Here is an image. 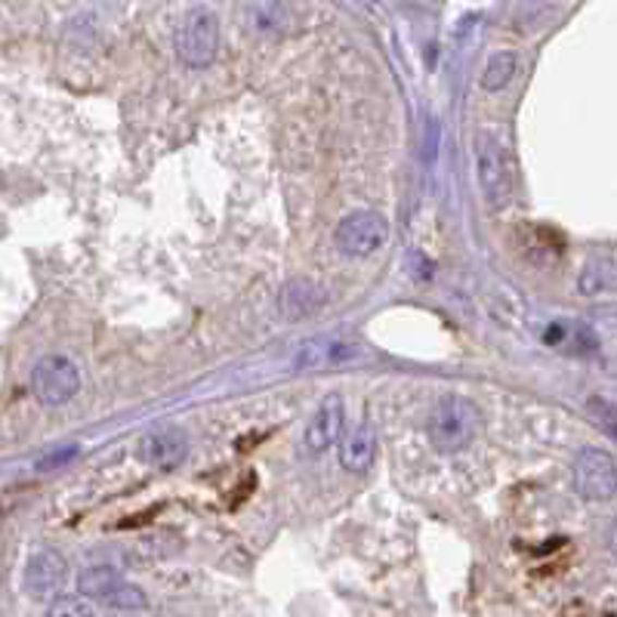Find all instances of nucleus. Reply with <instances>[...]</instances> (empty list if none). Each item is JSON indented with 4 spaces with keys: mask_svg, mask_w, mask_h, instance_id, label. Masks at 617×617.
I'll return each mask as SVG.
<instances>
[{
    "mask_svg": "<svg viewBox=\"0 0 617 617\" xmlns=\"http://www.w3.org/2000/svg\"><path fill=\"white\" fill-rule=\"evenodd\" d=\"M482 430V414L463 396H445L436 401L433 414L426 420V436L441 455H457L470 448Z\"/></svg>",
    "mask_w": 617,
    "mask_h": 617,
    "instance_id": "nucleus-1",
    "label": "nucleus"
},
{
    "mask_svg": "<svg viewBox=\"0 0 617 617\" xmlns=\"http://www.w3.org/2000/svg\"><path fill=\"white\" fill-rule=\"evenodd\" d=\"M475 173H479V189L491 207H507L516 195V177H512L507 148L491 133L475 136Z\"/></svg>",
    "mask_w": 617,
    "mask_h": 617,
    "instance_id": "nucleus-2",
    "label": "nucleus"
},
{
    "mask_svg": "<svg viewBox=\"0 0 617 617\" xmlns=\"http://www.w3.org/2000/svg\"><path fill=\"white\" fill-rule=\"evenodd\" d=\"M219 53V22L210 10H192L177 28V56L189 69H207Z\"/></svg>",
    "mask_w": 617,
    "mask_h": 617,
    "instance_id": "nucleus-3",
    "label": "nucleus"
},
{
    "mask_svg": "<svg viewBox=\"0 0 617 617\" xmlns=\"http://www.w3.org/2000/svg\"><path fill=\"white\" fill-rule=\"evenodd\" d=\"M32 392L40 404H65L81 392V367L65 355H44L32 367Z\"/></svg>",
    "mask_w": 617,
    "mask_h": 617,
    "instance_id": "nucleus-4",
    "label": "nucleus"
},
{
    "mask_svg": "<svg viewBox=\"0 0 617 617\" xmlns=\"http://www.w3.org/2000/svg\"><path fill=\"white\" fill-rule=\"evenodd\" d=\"M389 238V222L377 210H352L337 226V247L346 256H371L380 251Z\"/></svg>",
    "mask_w": 617,
    "mask_h": 617,
    "instance_id": "nucleus-5",
    "label": "nucleus"
},
{
    "mask_svg": "<svg viewBox=\"0 0 617 617\" xmlns=\"http://www.w3.org/2000/svg\"><path fill=\"white\" fill-rule=\"evenodd\" d=\"M574 488L583 500H612L617 494V463L615 457L602 448H583L574 457Z\"/></svg>",
    "mask_w": 617,
    "mask_h": 617,
    "instance_id": "nucleus-6",
    "label": "nucleus"
},
{
    "mask_svg": "<svg viewBox=\"0 0 617 617\" xmlns=\"http://www.w3.org/2000/svg\"><path fill=\"white\" fill-rule=\"evenodd\" d=\"M189 455V436L180 426H158L140 438V460L152 470H177Z\"/></svg>",
    "mask_w": 617,
    "mask_h": 617,
    "instance_id": "nucleus-7",
    "label": "nucleus"
},
{
    "mask_svg": "<svg viewBox=\"0 0 617 617\" xmlns=\"http://www.w3.org/2000/svg\"><path fill=\"white\" fill-rule=\"evenodd\" d=\"M343 426L346 411L340 396H327V399H322V404L315 408V414H312L306 423V436H303L306 451H312V455H325L327 448H334L337 438L343 436Z\"/></svg>",
    "mask_w": 617,
    "mask_h": 617,
    "instance_id": "nucleus-8",
    "label": "nucleus"
},
{
    "mask_svg": "<svg viewBox=\"0 0 617 617\" xmlns=\"http://www.w3.org/2000/svg\"><path fill=\"white\" fill-rule=\"evenodd\" d=\"M65 574H69V565L65 559L56 553V549H40L35 553L28 565H25V574H22V583H25V593L35 596V600H50L59 593V586L65 583Z\"/></svg>",
    "mask_w": 617,
    "mask_h": 617,
    "instance_id": "nucleus-9",
    "label": "nucleus"
},
{
    "mask_svg": "<svg viewBox=\"0 0 617 617\" xmlns=\"http://www.w3.org/2000/svg\"><path fill=\"white\" fill-rule=\"evenodd\" d=\"M362 355V346L346 340V337H315L300 346L297 352V367L300 371H322V367H337V364L355 362Z\"/></svg>",
    "mask_w": 617,
    "mask_h": 617,
    "instance_id": "nucleus-10",
    "label": "nucleus"
},
{
    "mask_svg": "<svg viewBox=\"0 0 617 617\" xmlns=\"http://www.w3.org/2000/svg\"><path fill=\"white\" fill-rule=\"evenodd\" d=\"M325 306V288L312 278H291L278 293V308L288 322H303Z\"/></svg>",
    "mask_w": 617,
    "mask_h": 617,
    "instance_id": "nucleus-11",
    "label": "nucleus"
},
{
    "mask_svg": "<svg viewBox=\"0 0 617 617\" xmlns=\"http://www.w3.org/2000/svg\"><path fill=\"white\" fill-rule=\"evenodd\" d=\"M374 455H377V430H374L371 420H362V423L346 436L343 445H340V467H343L346 472L362 475V472L371 470Z\"/></svg>",
    "mask_w": 617,
    "mask_h": 617,
    "instance_id": "nucleus-12",
    "label": "nucleus"
},
{
    "mask_svg": "<svg viewBox=\"0 0 617 617\" xmlns=\"http://www.w3.org/2000/svg\"><path fill=\"white\" fill-rule=\"evenodd\" d=\"M293 0H251L247 7V19L256 32L273 35V32H285L291 25Z\"/></svg>",
    "mask_w": 617,
    "mask_h": 617,
    "instance_id": "nucleus-13",
    "label": "nucleus"
},
{
    "mask_svg": "<svg viewBox=\"0 0 617 617\" xmlns=\"http://www.w3.org/2000/svg\"><path fill=\"white\" fill-rule=\"evenodd\" d=\"M121 583H124L121 581V574H118L111 565H93V568H87V571L77 578V590H81L84 596L106 602Z\"/></svg>",
    "mask_w": 617,
    "mask_h": 617,
    "instance_id": "nucleus-14",
    "label": "nucleus"
},
{
    "mask_svg": "<svg viewBox=\"0 0 617 617\" xmlns=\"http://www.w3.org/2000/svg\"><path fill=\"white\" fill-rule=\"evenodd\" d=\"M516 72H519V56L509 53V50L494 53L488 59V65H485V72H482V87L488 93L504 90V87H509V81L516 77Z\"/></svg>",
    "mask_w": 617,
    "mask_h": 617,
    "instance_id": "nucleus-15",
    "label": "nucleus"
},
{
    "mask_svg": "<svg viewBox=\"0 0 617 617\" xmlns=\"http://www.w3.org/2000/svg\"><path fill=\"white\" fill-rule=\"evenodd\" d=\"M106 605L118 608V612H140V608H146V593L133 583H121L106 600Z\"/></svg>",
    "mask_w": 617,
    "mask_h": 617,
    "instance_id": "nucleus-16",
    "label": "nucleus"
},
{
    "mask_svg": "<svg viewBox=\"0 0 617 617\" xmlns=\"http://www.w3.org/2000/svg\"><path fill=\"white\" fill-rule=\"evenodd\" d=\"M47 617H93V608L77 596H59V600L50 602Z\"/></svg>",
    "mask_w": 617,
    "mask_h": 617,
    "instance_id": "nucleus-17",
    "label": "nucleus"
},
{
    "mask_svg": "<svg viewBox=\"0 0 617 617\" xmlns=\"http://www.w3.org/2000/svg\"><path fill=\"white\" fill-rule=\"evenodd\" d=\"M77 455V448H59V455H47L44 457V460H40V463H37V467H40V470H56V467H62V463H65V460H72V457Z\"/></svg>",
    "mask_w": 617,
    "mask_h": 617,
    "instance_id": "nucleus-18",
    "label": "nucleus"
},
{
    "mask_svg": "<svg viewBox=\"0 0 617 617\" xmlns=\"http://www.w3.org/2000/svg\"><path fill=\"white\" fill-rule=\"evenodd\" d=\"M612 549H615L617 556V522H615V531H612Z\"/></svg>",
    "mask_w": 617,
    "mask_h": 617,
    "instance_id": "nucleus-19",
    "label": "nucleus"
},
{
    "mask_svg": "<svg viewBox=\"0 0 617 617\" xmlns=\"http://www.w3.org/2000/svg\"><path fill=\"white\" fill-rule=\"evenodd\" d=\"M367 3H374V0H367Z\"/></svg>",
    "mask_w": 617,
    "mask_h": 617,
    "instance_id": "nucleus-20",
    "label": "nucleus"
}]
</instances>
